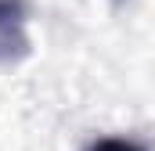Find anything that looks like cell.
Returning <instances> with one entry per match:
<instances>
[{"mask_svg":"<svg viewBox=\"0 0 155 151\" xmlns=\"http://www.w3.org/2000/svg\"><path fill=\"white\" fill-rule=\"evenodd\" d=\"M29 7L25 0H0V65H15L29 58Z\"/></svg>","mask_w":155,"mask_h":151,"instance_id":"1","label":"cell"},{"mask_svg":"<svg viewBox=\"0 0 155 151\" xmlns=\"http://www.w3.org/2000/svg\"><path fill=\"white\" fill-rule=\"evenodd\" d=\"M83 151H148L144 144L130 140V137H97L94 144H87Z\"/></svg>","mask_w":155,"mask_h":151,"instance_id":"2","label":"cell"}]
</instances>
